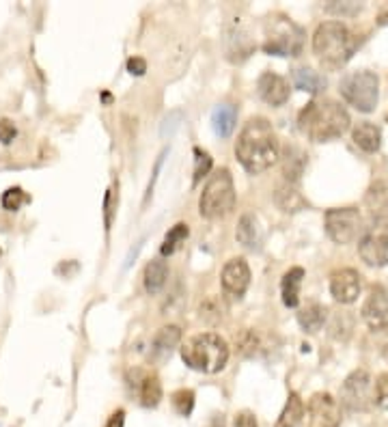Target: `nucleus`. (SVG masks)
Listing matches in <instances>:
<instances>
[{"label":"nucleus","instance_id":"obj_17","mask_svg":"<svg viewBox=\"0 0 388 427\" xmlns=\"http://www.w3.org/2000/svg\"><path fill=\"white\" fill-rule=\"evenodd\" d=\"M179 341H181L179 326L171 324V326L160 328L151 339V352H149L151 361H164L166 356H171V352L179 345Z\"/></svg>","mask_w":388,"mask_h":427},{"label":"nucleus","instance_id":"obj_16","mask_svg":"<svg viewBox=\"0 0 388 427\" xmlns=\"http://www.w3.org/2000/svg\"><path fill=\"white\" fill-rule=\"evenodd\" d=\"M257 91L261 99L270 106H282L289 99V85L282 76L274 71H266L257 80Z\"/></svg>","mask_w":388,"mask_h":427},{"label":"nucleus","instance_id":"obj_14","mask_svg":"<svg viewBox=\"0 0 388 427\" xmlns=\"http://www.w3.org/2000/svg\"><path fill=\"white\" fill-rule=\"evenodd\" d=\"M362 289V276L354 268H343L336 270L330 276V294L336 303L341 305H352L360 296Z\"/></svg>","mask_w":388,"mask_h":427},{"label":"nucleus","instance_id":"obj_38","mask_svg":"<svg viewBox=\"0 0 388 427\" xmlns=\"http://www.w3.org/2000/svg\"><path fill=\"white\" fill-rule=\"evenodd\" d=\"M115 190H108L106 198H103V210H106V229H110L113 224V214H115Z\"/></svg>","mask_w":388,"mask_h":427},{"label":"nucleus","instance_id":"obj_4","mask_svg":"<svg viewBox=\"0 0 388 427\" xmlns=\"http://www.w3.org/2000/svg\"><path fill=\"white\" fill-rule=\"evenodd\" d=\"M184 363L203 373H218L227 367L229 361V345L216 333H201L190 337L181 347Z\"/></svg>","mask_w":388,"mask_h":427},{"label":"nucleus","instance_id":"obj_21","mask_svg":"<svg viewBox=\"0 0 388 427\" xmlns=\"http://www.w3.org/2000/svg\"><path fill=\"white\" fill-rule=\"evenodd\" d=\"M143 279H145V289H147V294H151V296L160 294V291L164 289L166 281H168V266H166V261H162V259L149 261L147 268H145V276H143Z\"/></svg>","mask_w":388,"mask_h":427},{"label":"nucleus","instance_id":"obj_6","mask_svg":"<svg viewBox=\"0 0 388 427\" xmlns=\"http://www.w3.org/2000/svg\"><path fill=\"white\" fill-rule=\"evenodd\" d=\"M266 43L264 50L268 55L274 57H298L304 48V29L298 27V24L282 15V13H274L266 20Z\"/></svg>","mask_w":388,"mask_h":427},{"label":"nucleus","instance_id":"obj_3","mask_svg":"<svg viewBox=\"0 0 388 427\" xmlns=\"http://www.w3.org/2000/svg\"><path fill=\"white\" fill-rule=\"evenodd\" d=\"M358 37L341 22H324L313 35V50L328 67H343L356 52Z\"/></svg>","mask_w":388,"mask_h":427},{"label":"nucleus","instance_id":"obj_19","mask_svg":"<svg viewBox=\"0 0 388 427\" xmlns=\"http://www.w3.org/2000/svg\"><path fill=\"white\" fill-rule=\"evenodd\" d=\"M304 281V270L302 268H292L285 272L282 283H280V294H282V303L285 307L296 309L300 305V287Z\"/></svg>","mask_w":388,"mask_h":427},{"label":"nucleus","instance_id":"obj_12","mask_svg":"<svg viewBox=\"0 0 388 427\" xmlns=\"http://www.w3.org/2000/svg\"><path fill=\"white\" fill-rule=\"evenodd\" d=\"M127 384L132 389L141 404L145 408H155L160 404L162 399V384H160V378L155 375L153 371H147V369H129L127 371Z\"/></svg>","mask_w":388,"mask_h":427},{"label":"nucleus","instance_id":"obj_24","mask_svg":"<svg viewBox=\"0 0 388 427\" xmlns=\"http://www.w3.org/2000/svg\"><path fill=\"white\" fill-rule=\"evenodd\" d=\"M294 85L296 89L304 91V93H322L326 89V78L319 76L315 69H308V67H298L294 69Z\"/></svg>","mask_w":388,"mask_h":427},{"label":"nucleus","instance_id":"obj_33","mask_svg":"<svg viewBox=\"0 0 388 427\" xmlns=\"http://www.w3.org/2000/svg\"><path fill=\"white\" fill-rule=\"evenodd\" d=\"M373 401L380 408H388V373H382L380 378L375 380V389H373Z\"/></svg>","mask_w":388,"mask_h":427},{"label":"nucleus","instance_id":"obj_29","mask_svg":"<svg viewBox=\"0 0 388 427\" xmlns=\"http://www.w3.org/2000/svg\"><path fill=\"white\" fill-rule=\"evenodd\" d=\"M188 238V224L186 222H177L175 227L166 233V238H164V242H162V248H160V253L166 257V255H173L175 250H177V246L184 242Z\"/></svg>","mask_w":388,"mask_h":427},{"label":"nucleus","instance_id":"obj_2","mask_svg":"<svg viewBox=\"0 0 388 427\" xmlns=\"http://www.w3.org/2000/svg\"><path fill=\"white\" fill-rule=\"evenodd\" d=\"M347 110L334 99H315L298 115L300 130L315 143H328L343 136L350 130Z\"/></svg>","mask_w":388,"mask_h":427},{"label":"nucleus","instance_id":"obj_28","mask_svg":"<svg viewBox=\"0 0 388 427\" xmlns=\"http://www.w3.org/2000/svg\"><path fill=\"white\" fill-rule=\"evenodd\" d=\"M304 164H306V158L304 154L300 152L298 147H287V154H285V180L292 182V184H298V178L304 171Z\"/></svg>","mask_w":388,"mask_h":427},{"label":"nucleus","instance_id":"obj_42","mask_svg":"<svg viewBox=\"0 0 388 427\" xmlns=\"http://www.w3.org/2000/svg\"><path fill=\"white\" fill-rule=\"evenodd\" d=\"M384 356H386V361H388V339H386V343H384Z\"/></svg>","mask_w":388,"mask_h":427},{"label":"nucleus","instance_id":"obj_40","mask_svg":"<svg viewBox=\"0 0 388 427\" xmlns=\"http://www.w3.org/2000/svg\"><path fill=\"white\" fill-rule=\"evenodd\" d=\"M106 427H125V410H115L110 414Z\"/></svg>","mask_w":388,"mask_h":427},{"label":"nucleus","instance_id":"obj_9","mask_svg":"<svg viewBox=\"0 0 388 427\" xmlns=\"http://www.w3.org/2000/svg\"><path fill=\"white\" fill-rule=\"evenodd\" d=\"M362 231V216L356 208H334L326 212V233L336 244H352Z\"/></svg>","mask_w":388,"mask_h":427},{"label":"nucleus","instance_id":"obj_39","mask_svg":"<svg viewBox=\"0 0 388 427\" xmlns=\"http://www.w3.org/2000/svg\"><path fill=\"white\" fill-rule=\"evenodd\" d=\"M179 119H181V113H173L171 117H166V119H164V125H162V136H166V134L171 136V134H173V130H175L177 125H179V123H177Z\"/></svg>","mask_w":388,"mask_h":427},{"label":"nucleus","instance_id":"obj_41","mask_svg":"<svg viewBox=\"0 0 388 427\" xmlns=\"http://www.w3.org/2000/svg\"><path fill=\"white\" fill-rule=\"evenodd\" d=\"M205 427H227L224 417H222V414H214V417L210 419V423H207Z\"/></svg>","mask_w":388,"mask_h":427},{"label":"nucleus","instance_id":"obj_15","mask_svg":"<svg viewBox=\"0 0 388 427\" xmlns=\"http://www.w3.org/2000/svg\"><path fill=\"white\" fill-rule=\"evenodd\" d=\"M222 289L231 296H238L242 298L250 285V268L246 263V259L236 257V259H229L227 266L222 268Z\"/></svg>","mask_w":388,"mask_h":427},{"label":"nucleus","instance_id":"obj_20","mask_svg":"<svg viewBox=\"0 0 388 427\" xmlns=\"http://www.w3.org/2000/svg\"><path fill=\"white\" fill-rule=\"evenodd\" d=\"M352 138H354V143L362 149V152L375 154L378 149H380V145H382V130L378 128L375 123L362 121V123H358L356 128H354Z\"/></svg>","mask_w":388,"mask_h":427},{"label":"nucleus","instance_id":"obj_27","mask_svg":"<svg viewBox=\"0 0 388 427\" xmlns=\"http://www.w3.org/2000/svg\"><path fill=\"white\" fill-rule=\"evenodd\" d=\"M367 205L373 218H388V182H378L367 194Z\"/></svg>","mask_w":388,"mask_h":427},{"label":"nucleus","instance_id":"obj_30","mask_svg":"<svg viewBox=\"0 0 388 427\" xmlns=\"http://www.w3.org/2000/svg\"><path fill=\"white\" fill-rule=\"evenodd\" d=\"M173 401V408L179 417H190L192 410H194V391L190 389H179L173 393L171 397Z\"/></svg>","mask_w":388,"mask_h":427},{"label":"nucleus","instance_id":"obj_25","mask_svg":"<svg viewBox=\"0 0 388 427\" xmlns=\"http://www.w3.org/2000/svg\"><path fill=\"white\" fill-rule=\"evenodd\" d=\"M302 417H304V401L300 399L298 393H289L287 404H285V408L276 421V427H298Z\"/></svg>","mask_w":388,"mask_h":427},{"label":"nucleus","instance_id":"obj_11","mask_svg":"<svg viewBox=\"0 0 388 427\" xmlns=\"http://www.w3.org/2000/svg\"><path fill=\"white\" fill-rule=\"evenodd\" d=\"M308 427H341V404L330 393H315L310 397Z\"/></svg>","mask_w":388,"mask_h":427},{"label":"nucleus","instance_id":"obj_36","mask_svg":"<svg viewBox=\"0 0 388 427\" xmlns=\"http://www.w3.org/2000/svg\"><path fill=\"white\" fill-rule=\"evenodd\" d=\"M233 427H259V423L250 410H242L236 414V419H233Z\"/></svg>","mask_w":388,"mask_h":427},{"label":"nucleus","instance_id":"obj_23","mask_svg":"<svg viewBox=\"0 0 388 427\" xmlns=\"http://www.w3.org/2000/svg\"><path fill=\"white\" fill-rule=\"evenodd\" d=\"M236 238L248 250L259 248V244H261V233H259V224H257V218L252 214H244L240 218L238 229H236Z\"/></svg>","mask_w":388,"mask_h":427},{"label":"nucleus","instance_id":"obj_43","mask_svg":"<svg viewBox=\"0 0 388 427\" xmlns=\"http://www.w3.org/2000/svg\"><path fill=\"white\" fill-rule=\"evenodd\" d=\"M0 253H3V250H0Z\"/></svg>","mask_w":388,"mask_h":427},{"label":"nucleus","instance_id":"obj_18","mask_svg":"<svg viewBox=\"0 0 388 427\" xmlns=\"http://www.w3.org/2000/svg\"><path fill=\"white\" fill-rule=\"evenodd\" d=\"M274 201H276V205L287 214H296L306 208V198L302 196L298 184H292V182H285L276 188Z\"/></svg>","mask_w":388,"mask_h":427},{"label":"nucleus","instance_id":"obj_32","mask_svg":"<svg viewBox=\"0 0 388 427\" xmlns=\"http://www.w3.org/2000/svg\"><path fill=\"white\" fill-rule=\"evenodd\" d=\"M212 171V158L203 149H194V184H199L207 173Z\"/></svg>","mask_w":388,"mask_h":427},{"label":"nucleus","instance_id":"obj_5","mask_svg":"<svg viewBox=\"0 0 388 427\" xmlns=\"http://www.w3.org/2000/svg\"><path fill=\"white\" fill-rule=\"evenodd\" d=\"M236 201H238V192H236V184H233V175L229 168H220L205 184L199 198V212L203 218L218 220L233 212Z\"/></svg>","mask_w":388,"mask_h":427},{"label":"nucleus","instance_id":"obj_7","mask_svg":"<svg viewBox=\"0 0 388 427\" xmlns=\"http://www.w3.org/2000/svg\"><path fill=\"white\" fill-rule=\"evenodd\" d=\"M339 91L347 104H352L360 113H373L378 106V76L373 71L360 69L341 80Z\"/></svg>","mask_w":388,"mask_h":427},{"label":"nucleus","instance_id":"obj_1","mask_svg":"<svg viewBox=\"0 0 388 427\" xmlns=\"http://www.w3.org/2000/svg\"><path fill=\"white\" fill-rule=\"evenodd\" d=\"M278 154H280V145L270 121L264 117L250 119L242 128L236 143V156L240 164L248 173L259 175L268 171L278 160Z\"/></svg>","mask_w":388,"mask_h":427},{"label":"nucleus","instance_id":"obj_22","mask_svg":"<svg viewBox=\"0 0 388 427\" xmlns=\"http://www.w3.org/2000/svg\"><path fill=\"white\" fill-rule=\"evenodd\" d=\"M236 121H238V108L233 104H220L212 113V125L214 132L220 138H229L231 132L236 130Z\"/></svg>","mask_w":388,"mask_h":427},{"label":"nucleus","instance_id":"obj_13","mask_svg":"<svg viewBox=\"0 0 388 427\" xmlns=\"http://www.w3.org/2000/svg\"><path fill=\"white\" fill-rule=\"evenodd\" d=\"M360 313H362L365 324L373 333L384 331L388 326V289L380 283L371 285Z\"/></svg>","mask_w":388,"mask_h":427},{"label":"nucleus","instance_id":"obj_35","mask_svg":"<svg viewBox=\"0 0 388 427\" xmlns=\"http://www.w3.org/2000/svg\"><path fill=\"white\" fill-rule=\"evenodd\" d=\"M326 9L332 13H339V15H356L360 11V5L358 3H332Z\"/></svg>","mask_w":388,"mask_h":427},{"label":"nucleus","instance_id":"obj_10","mask_svg":"<svg viewBox=\"0 0 388 427\" xmlns=\"http://www.w3.org/2000/svg\"><path fill=\"white\" fill-rule=\"evenodd\" d=\"M369 397H371V378H369L367 369L352 371L341 386L339 404L352 412H360V410H367Z\"/></svg>","mask_w":388,"mask_h":427},{"label":"nucleus","instance_id":"obj_8","mask_svg":"<svg viewBox=\"0 0 388 427\" xmlns=\"http://www.w3.org/2000/svg\"><path fill=\"white\" fill-rule=\"evenodd\" d=\"M358 255L371 268H384L388 263V218H373L358 242Z\"/></svg>","mask_w":388,"mask_h":427},{"label":"nucleus","instance_id":"obj_34","mask_svg":"<svg viewBox=\"0 0 388 427\" xmlns=\"http://www.w3.org/2000/svg\"><path fill=\"white\" fill-rule=\"evenodd\" d=\"M17 130H15V123L9 121V119H0V143L9 145L13 138H15Z\"/></svg>","mask_w":388,"mask_h":427},{"label":"nucleus","instance_id":"obj_26","mask_svg":"<svg viewBox=\"0 0 388 427\" xmlns=\"http://www.w3.org/2000/svg\"><path fill=\"white\" fill-rule=\"evenodd\" d=\"M326 317H328V309L324 305H317V303L308 305L306 309H302L298 313V321L306 333H317L326 324Z\"/></svg>","mask_w":388,"mask_h":427},{"label":"nucleus","instance_id":"obj_31","mask_svg":"<svg viewBox=\"0 0 388 427\" xmlns=\"http://www.w3.org/2000/svg\"><path fill=\"white\" fill-rule=\"evenodd\" d=\"M26 201H29V196H26V192L22 188H17V186L3 192V208L7 212H17L26 203Z\"/></svg>","mask_w":388,"mask_h":427},{"label":"nucleus","instance_id":"obj_37","mask_svg":"<svg viewBox=\"0 0 388 427\" xmlns=\"http://www.w3.org/2000/svg\"><path fill=\"white\" fill-rule=\"evenodd\" d=\"M127 71L134 73V76H143V73L147 71V61L141 57H132L127 61Z\"/></svg>","mask_w":388,"mask_h":427}]
</instances>
